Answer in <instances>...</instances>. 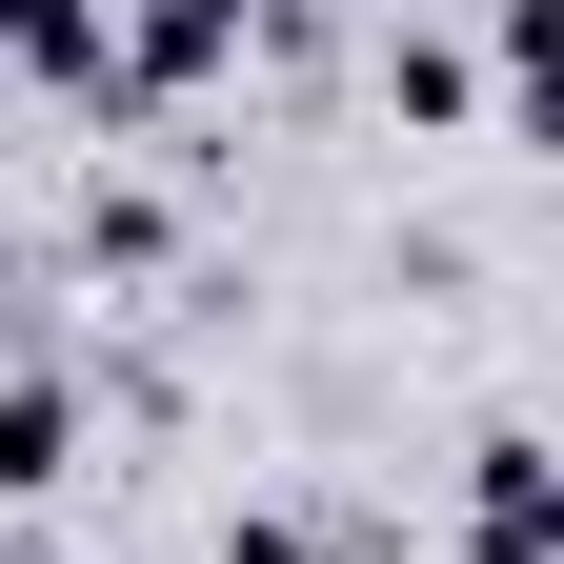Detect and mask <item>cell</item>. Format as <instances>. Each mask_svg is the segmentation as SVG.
<instances>
[{
    "mask_svg": "<svg viewBox=\"0 0 564 564\" xmlns=\"http://www.w3.org/2000/svg\"><path fill=\"white\" fill-rule=\"evenodd\" d=\"M202 564H323V544H303V524H282V505H242V524H223V544H202Z\"/></svg>",
    "mask_w": 564,
    "mask_h": 564,
    "instance_id": "obj_5",
    "label": "cell"
},
{
    "mask_svg": "<svg viewBox=\"0 0 564 564\" xmlns=\"http://www.w3.org/2000/svg\"><path fill=\"white\" fill-rule=\"evenodd\" d=\"M61 484H82V383L21 364V383H0V505H61Z\"/></svg>",
    "mask_w": 564,
    "mask_h": 564,
    "instance_id": "obj_1",
    "label": "cell"
},
{
    "mask_svg": "<svg viewBox=\"0 0 564 564\" xmlns=\"http://www.w3.org/2000/svg\"><path fill=\"white\" fill-rule=\"evenodd\" d=\"M162 242H182V223H162V202H141V182H121V202H82V262H101V282H141Z\"/></svg>",
    "mask_w": 564,
    "mask_h": 564,
    "instance_id": "obj_4",
    "label": "cell"
},
{
    "mask_svg": "<svg viewBox=\"0 0 564 564\" xmlns=\"http://www.w3.org/2000/svg\"><path fill=\"white\" fill-rule=\"evenodd\" d=\"M464 544H484V564H544V444H524V423H484V484H464Z\"/></svg>",
    "mask_w": 564,
    "mask_h": 564,
    "instance_id": "obj_2",
    "label": "cell"
},
{
    "mask_svg": "<svg viewBox=\"0 0 564 564\" xmlns=\"http://www.w3.org/2000/svg\"><path fill=\"white\" fill-rule=\"evenodd\" d=\"M383 101H403V121H484V61L403 21V41H383Z\"/></svg>",
    "mask_w": 564,
    "mask_h": 564,
    "instance_id": "obj_3",
    "label": "cell"
}]
</instances>
